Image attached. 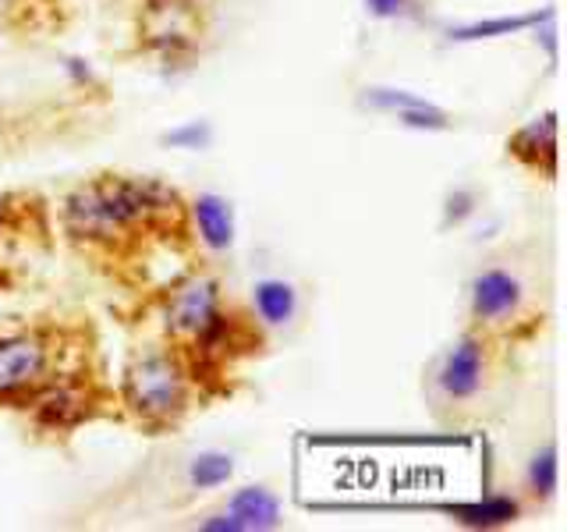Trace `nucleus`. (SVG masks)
Returning <instances> with one entry per match:
<instances>
[{
	"mask_svg": "<svg viewBox=\"0 0 567 532\" xmlns=\"http://www.w3.org/2000/svg\"><path fill=\"white\" fill-rule=\"evenodd\" d=\"M365 8L377 18H404L412 14V0H365Z\"/></svg>",
	"mask_w": 567,
	"mask_h": 532,
	"instance_id": "obj_19",
	"label": "nucleus"
},
{
	"mask_svg": "<svg viewBox=\"0 0 567 532\" xmlns=\"http://www.w3.org/2000/svg\"><path fill=\"white\" fill-rule=\"evenodd\" d=\"M68 71H71V75H75L79 82H89V79H93V75H89V68H82V61H75V58L68 61Z\"/></svg>",
	"mask_w": 567,
	"mask_h": 532,
	"instance_id": "obj_22",
	"label": "nucleus"
},
{
	"mask_svg": "<svg viewBox=\"0 0 567 532\" xmlns=\"http://www.w3.org/2000/svg\"><path fill=\"white\" fill-rule=\"evenodd\" d=\"M472 209H475V195H472V192H465V188L454 192L451 200H447V224L465 221Z\"/></svg>",
	"mask_w": 567,
	"mask_h": 532,
	"instance_id": "obj_20",
	"label": "nucleus"
},
{
	"mask_svg": "<svg viewBox=\"0 0 567 532\" xmlns=\"http://www.w3.org/2000/svg\"><path fill=\"white\" fill-rule=\"evenodd\" d=\"M50 337L43 330L0 334V398L29 395L50 369Z\"/></svg>",
	"mask_w": 567,
	"mask_h": 532,
	"instance_id": "obj_2",
	"label": "nucleus"
},
{
	"mask_svg": "<svg viewBox=\"0 0 567 532\" xmlns=\"http://www.w3.org/2000/svg\"><path fill=\"white\" fill-rule=\"evenodd\" d=\"M451 514L468 529H501L518 519V501H514V497H504V493H489L475 504L451 508Z\"/></svg>",
	"mask_w": 567,
	"mask_h": 532,
	"instance_id": "obj_12",
	"label": "nucleus"
},
{
	"mask_svg": "<svg viewBox=\"0 0 567 532\" xmlns=\"http://www.w3.org/2000/svg\"><path fill=\"white\" fill-rule=\"evenodd\" d=\"M192 217H195V227H199V238L213 253H227L230 242H235V213H230V203L206 192L192 203Z\"/></svg>",
	"mask_w": 567,
	"mask_h": 532,
	"instance_id": "obj_9",
	"label": "nucleus"
},
{
	"mask_svg": "<svg viewBox=\"0 0 567 532\" xmlns=\"http://www.w3.org/2000/svg\"><path fill=\"white\" fill-rule=\"evenodd\" d=\"M522 306V280L501 270V266H489L475 280H472V316L486 327H501L518 313Z\"/></svg>",
	"mask_w": 567,
	"mask_h": 532,
	"instance_id": "obj_6",
	"label": "nucleus"
},
{
	"mask_svg": "<svg viewBox=\"0 0 567 532\" xmlns=\"http://www.w3.org/2000/svg\"><path fill=\"white\" fill-rule=\"evenodd\" d=\"M32 395V416L47 430H68L89 416V405H93V395L89 387H82L79 380H43Z\"/></svg>",
	"mask_w": 567,
	"mask_h": 532,
	"instance_id": "obj_5",
	"label": "nucleus"
},
{
	"mask_svg": "<svg viewBox=\"0 0 567 532\" xmlns=\"http://www.w3.org/2000/svg\"><path fill=\"white\" fill-rule=\"evenodd\" d=\"M511 153L525 160V164L539 167V160L546 164V171H554V156H557V114H543L532 124L511 139Z\"/></svg>",
	"mask_w": 567,
	"mask_h": 532,
	"instance_id": "obj_10",
	"label": "nucleus"
},
{
	"mask_svg": "<svg viewBox=\"0 0 567 532\" xmlns=\"http://www.w3.org/2000/svg\"><path fill=\"white\" fill-rule=\"evenodd\" d=\"M398 121L404 129H415V132H447L451 129L447 111H440V106L430 100L419 106H408V111H398Z\"/></svg>",
	"mask_w": 567,
	"mask_h": 532,
	"instance_id": "obj_15",
	"label": "nucleus"
},
{
	"mask_svg": "<svg viewBox=\"0 0 567 532\" xmlns=\"http://www.w3.org/2000/svg\"><path fill=\"white\" fill-rule=\"evenodd\" d=\"M546 18H554V8L546 11H532V14H504V18H486V22H472V25H457L451 29L454 43H478V40H496V35H514L522 29L543 25Z\"/></svg>",
	"mask_w": 567,
	"mask_h": 532,
	"instance_id": "obj_11",
	"label": "nucleus"
},
{
	"mask_svg": "<svg viewBox=\"0 0 567 532\" xmlns=\"http://www.w3.org/2000/svg\"><path fill=\"white\" fill-rule=\"evenodd\" d=\"M528 487L536 497H554V490H557V448H546L528 461Z\"/></svg>",
	"mask_w": 567,
	"mask_h": 532,
	"instance_id": "obj_16",
	"label": "nucleus"
},
{
	"mask_svg": "<svg viewBox=\"0 0 567 532\" xmlns=\"http://www.w3.org/2000/svg\"><path fill=\"white\" fill-rule=\"evenodd\" d=\"M8 213H11L8 195H0V242H4V235H8Z\"/></svg>",
	"mask_w": 567,
	"mask_h": 532,
	"instance_id": "obj_21",
	"label": "nucleus"
},
{
	"mask_svg": "<svg viewBox=\"0 0 567 532\" xmlns=\"http://www.w3.org/2000/svg\"><path fill=\"white\" fill-rule=\"evenodd\" d=\"M483 369H486V348L478 337H461V341L443 355V366L436 372L440 390L451 401H468L483 387Z\"/></svg>",
	"mask_w": 567,
	"mask_h": 532,
	"instance_id": "obj_7",
	"label": "nucleus"
},
{
	"mask_svg": "<svg viewBox=\"0 0 567 532\" xmlns=\"http://www.w3.org/2000/svg\"><path fill=\"white\" fill-rule=\"evenodd\" d=\"M425 103V96H415V93H408V89H383V85H372L365 89V96H362V106H372V111H408V106H419Z\"/></svg>",
	"mask_w": 567,
	"mask_h": 532,
	"instance_id": "obj_17",
	"label": "nucleus"
},
{
	"mask_svg": "<svg viewBox=\"0 0 567 532\" xmlns=\"http://www.w3.org/2000/svg\"><path fill=\"white\" fill-rule=\"evenodd\" d=\"M220 316V288L206 274H192L174 284L167 298V330L177 341H199L213 319Z\"/></svg>",
	"mask_w": 567,
	"mask_h": 532,
	"instance_id": "obj_3",
	"label": "nucleus"
},
{
	"mask_svg": "<svg viewBox=\"0 0 567 532\" xmlns=\"http://www.w3.org/2000/svg\"><path fill=\"white\" fill-rule=\"evenodd\" d=\"M64 224H68L71 235H75L79 242H89V245H114L121 238H128L121 231V224L114 221L111 206H106L103 192H100V182L82 185L79 192L68 195Z\"/></svg>",
	"mask_w": 567,
	"mask_h": 532,
	"instance_id": "obj_4",
	"label": "nucleus"
},
{
	"mask_svg": "<svg viewBox=\"0 0 567 532\" xmlns=\"http://www.w3.org/2000/svg\"><path fill=\"white\" fill-rule=\"evenodd\" d=\"M188 372L171 351H142L124 372V398L132 412L150 422H167L185 408Z\"/></svg>",
	"mask_w": 567,
	"mask_h": 532,
	"instance_id": "obj_1",
	"label": "nucleus"
},
{
	"mask_svg": "<svg viewBox=\"0 0 567 532\" xmlns=\"http://www.w3.org/2000/svg\"><path fill=\"white\" fill-rule=\"evenodd\" d=\"M164 142L174 150H206L213 142V129H209V121H185V124H177V129H171Z\"/></svg>",
	"mask_w": 567,
	"mask_h": 532,
	"instance_id": "obj_18",
	"label": "nucleus"
},
{
	"mask_svg": "<svg viewBox=\"0 0 567 532\" xmlns=\"http://www.w3.org/2000/svg\"><path fill=\"white\" fill-rule=\"evenodd\" d=\"M230 522L238 532H262V529H277L280 525V501L262 487H245L230 497L227 504Z\"/></svg>",
	"mask_w": 567,
	"mask_h": 532,
	"instance_id": "obj_8",
	"label": "nucleus"
},
{
	"mask_svg": "<svg viewBox=\"0 0 567 532\" xmlns=\"http://www.w3.org/2000/svg\"><path fill=\"white\" fill-rule=\"evenodd\" d=\"M235 475V458L220 454V451H203L192 458L188 466V483L199 487V490H213V487H224L227 479Z\"/></svg>",
	"mask_w": 567,
	"mask_h": 532,
	"instance_id": "obj_14",
	"label": "nucleus"
},
{
	"mask_svg": "<svg viewBox=\"0 0 567 532\" xmlns=\"http://www.w3.org/2000/svg\"><path fill=\"white\" fill-rule=\"evenodd\" d=\"M256 313L262 316V324H270V327H284V324H291V316L298 309V295L288 280H259L256 284Z\"/></svg>",
	"mask_w": 567,
	"mask_h": 532,
	"instance_id": "obj_13",
	"label": "nucleus"
}]
</instances>
